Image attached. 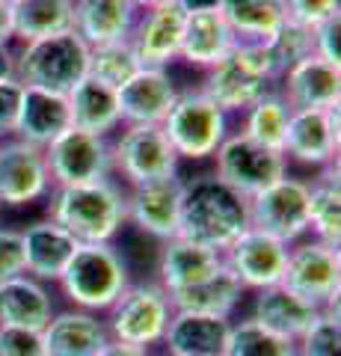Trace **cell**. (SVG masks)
Segmentation results:
<instances>
[{
    "mask_svg": "<svg viewBox=\"0 0 341 356\" xmlns=\"http://www.w3.org/2000/svg\"><path fill=\"white\" fill-rule=\"evenodd\" d=\"M249 229V199L214 172L181 181V235L208 250L226 252Z\"/></svg>",
    "mask_w": 341,
    "mask_h": 356,
    "instance_id": "cell-1",
    "label": "cell"
},
{
    "mask_svg": "<svg viewBox=\"0 0 341 356\" xmlns=\"http://www.w3.org/2000/svg\"><path fill=\"white\" fill-rule=\"evenodd\" d=\"M125 193L116 178L74 187H51L48 220L63 226L78 243H116L128 226Z\"/></svg>",
    "mask_w": 341,
    "mask_h": 356,
    "instance_id": "cell-2",
    "label": "cell"
},
{
    "mask_svg": "<svg viewBox=\"0 0 341 356\" xmlns=\"http://www.w3.org/2000/svg\"><path fill=\"white\" fill-rule=\"evenodd\" d=\"M131 282L128 259L116 243H81L60 273L57 288L72 309L104 315Z\"/></svg>",
    "mask_w": 341,
    "mask_h": 356,
    "instance_id": "cell-3",
    "label": "cell"
},
{
    "mask_svg": "<svg viewBox=\"0 0 341 356\" xmlns=\"http://www.w3.org/2000/svg\"><path fill=\"white\" fill-rule=\"evenodd\" d=\"M90 72V44L78 33H57L48 39L21 42L15 51V77L24 86L69 95Z\"/></svg>",
    "mask_w": 341,
    "mask_h": 356,
    "instance_id": "cell-4",
    "label": "cell"
},
{
    "mask_svg": "<svg viewBox=\"0 0 341 356\" xmlns=\"http://www.w3.org/2000/svg\"><path fill=\"white\" fill-rule=\"evenodd\" d=\"M270 89H276V77L270 72L264 48L252 42H238L223 60L205 72L199 92L211 98L226 116H232L244 113Z\"/></svg>",
    "mask_w": 341,
    "mask_h": 356,
    "instance_id": "cell-5",
    "label": "cell"
},
{
    "mask_svg": "<svg viewBox=\"0 0 341 356\" xmlns=\"http://www.w3.org/2000/svg\"><path fill=\"white\" fill-rule=\"evenodd\" d=\"M172 315L175 306L158 280H137L104 312V324L113 341L155 350L163 341Z\"/></svg>",
    "mask_w": 341,
    "mask_h": 356,
    "instance_id": "cell-6",
    "label": "cell"
},
{
    "mask_svg": "<svg viewBox=\"0 0 341 356\" xmlns=\"http://www.w3.org/2000/svg\"><path fill=\"white\" fill-rule=\"evenodd\" d=\"M160 128L172 143L178 161L199 163L214 158L219 143L228 137V116L199 89H187V92H178Z\"/></svg>",
    "mask_w": 341,
    "mask_h": 356,
    "instance_id": "cell-7",
    "label": "cell"
},
{
    "mask_svg": "<svg viewBox=\"0 0 341 356\" xmlns=\"http://www.w3.org/2000/svg\"><path fill=\"white\" fill-rule=\"evenodd\" d=\"M110 152H113V175L122 178L125 187L178 178L181 161L160 125H122L119 137L110 140Z\"/></svg>",
    "mask_w": 341,
    "mask_h": 356,
    "instance_id": "cell-8",
    "label": "cell"
},
{
    "mask_svg": "<svg viewBox=\"0 0 341 356\" xmlns=\"http://www.w3.org/2000/svg\"><path fill=\"white\" fill-rule=\"evenodd\" d=\"M282 285L321 312H338V291H341L338 247H329V243L315 238H303L291 243Z\"/></svg>",
    "mask_w": 341,
    "mask_h": 356,
    "instance_id": "cell-9",
    "label": "cell"
},
{
    "mask_svg": "<svg viewBox=\"0 0 341 356\" xmlns=\"http://www.w3.org/2000/svg\"><path fill=\"white\" fill-rule=\"evenodd\" d=\"M214 175L240 196L252 199L264 187L288 175V158L285 152H273L252 143L240 131H228V137L214 152Z\"/></svg>",
    "mask_w": 341,
    "mask_h": 356,
    "instance_id": "cell-10",
    "label": "cell"
},
{
    "mask_svg": "<svg viewBox=\"0 0 341 356\" xmlns=\"http://www.w3.org/2000/svg\"><path fill=\"white\" fill-rule=\"evenodd\" d=\"M249 226L273 235L282 243L309 238V181L282 175L249 199Z\"/></svg>",
    "mask_w": 341,
    "mask_h": 356,
    "instance_id": "cell-11",
    "label": "cell"
},
{
    "mask_svg": "<svg viewBox=\"0 0 341 356\" xmlns=\"http://www.w3.org/2000/svg\"><path fill=\"white\" fill-rule=\"evenodd\" d=\"M48 172L53 187H74L113 178V152L110 137L69 128L45 149Z\"/></svg>",
    "mask_w": 341,
    "mask_h": 356,
    "instance_id": "cell-12",
    "label": "cell"
},
{
    "mask_svg": "<svg viewBox=\"0 0 341 356\" xmlns=\"http://www.w3.org/2000/svg\"><path fill=\"white\" fill-rule=\"evenodd\" d=\"M51 172L45 149L18 137L0 140V208H27L51 193Z\"/></svg>",
    "mask_w": 341,
    "mask_h": 356,
    "instance_id": "cell-13",
    "label": "cell"
},
{
    "mask_svg": "<svg viewBox=\"0 0 341 356\" xmlns=\"http://www.w3.org/2000/svg\"><path fill=\"white\" fill-rule=\"evenodd\" d=\"M285 261H288V243H282L273 235H267V232L252 226L223 252V264L238 276L244 291L252 294L282 285Z\"/></svg>",
    "mask_w": 341,
    "mask_h": 356,
    "instance_id": "cell-14",
    "label": "cell"
},
{
    "mask_svg": "<svg viewBox=\"0 0 341 356\" xmlns=\"http://www.w3.org/2000/svg\"><path fill=\"white\" fill-rule=\"evenodd\" d=\"M181 181L184 178H169V181L128 187L125 193L128 226L137 229L146 238H155L158 243L178 238L181 235Z\"/></svg>",
    "mask_w": 341,
    "mask_h": 356,
    "instance_id": "cell-15",
    "label": "cell"
},
{
    "mask_svg": "<svg viewBox=\"0 0 341 356\" xmlns=\"http://www.w3.org/2000/svg\"><path fill=\"white\" fill-rule=\"evenodd\" d=\"M338 107L333 110H291L285 134V158L312 170H326L338 163Z\"/></svg>",
    "mask_w": 341,
    "mask_h": 356,
    "instance_id": "cell-16",
    "label": "cell"
},
{
    "mask_svg": "<svg viewBox=\"0 0 341 356\" xmlns=\"http://www.w3.org/2000/svg\"><path fill=\"white\" fill-rule=\"evenodd\" d=\"M175 98L178 86L169 69H149V65H142L128 83L116 89L122 125H163Z\"/></svg>",
    "mask_w": 341,
    "mask_h": 356,
    "instance_id": "cell-17",
    "label": "cell"
},
{
    "mask_svg": "<svg viewBox=\"0 0 341 356\" xmlns=\"http://www.w3.org/2000/svg\"><path fill=\"white\" fill-rule=\"evenodd\" d=\"M223 267V252L208 250L202 243H193L187 238L163 241L158 250L155 280L167 294H178L184 288H193L214 276Z\"/></svg>",
    "mask_w": 341,
    "mask_h": 356,
    "instance_id": "cell-18",
    "label": "cell"
},
{
    "mask_svg": "<svg viewBox=\"0 0 341 356\" xmlns=\"http://www.w3.org/2000/svg\"><path fill=\"white\" fill-rule=\"evenodd\" d=\"M279 92L291 110H333L341 104V69L312 54L279 77Z\"/></svg>",
    "mask_w": 341,
    "mask_h": 356,
    "instance_id": "cell-19",
    "label": "cell"
},
{
    "mask_svg": "<svg viewBox=\"0 0 341 356\" xmlns=\"http://www.w3.org/2000/svg\"><path fill=\"white\" fill-rule=\"evenodd\" d=\"M238 44L235 30L219 13V6L211 9H196V13H184V30H181V51L178 60L199 72H208L217 65Z\"/></svg>",
    "mask_w": 341,
    "mask_h": 356,
    "instance_id": "cell-20",
    "label": "cell"
},
{
    "mask_svg": "<svg viewBox=\"0 0 341 356\" xmlns=\"http://www.w3.org/2000/svg\"><path fill=\"white\" fill-rule=\"evenodd\" d=\"M181 30H184V9L178 3L140 13L137 24L128 36L140 57V65L169 69V63L178 60L181 51Z\"/></svg>",
    "mask_w": 341,
    "mask_h": 356,
    "instance_id": "cell-21",
    "label": "cell"
},
{
    "mask_svg": "<svg viewBox=\"0 0 341 356\" xmlns=\"http://www.w3.org/2000/svg\"><path fill=\"white\" fill-rule=\"evenodd\" d=\"M21 247H24V273L45 285H57L60 273L81 243L63 226L45 217L21 229Z\"/></svg>",
    "mask_w": 341,
    "mask_h": 356,
    "instance_id": "cell-22",
    "label": "cell"
},
{
    "mask_svg": "<svg viewBox=\"0 0 341 356\" xmlns=\"http://www.w3.org/2000/svg\"><path fill=\"white\" fill-rule=\"evenodd\" d=\"M48 356H98L110 341V332L101 315L83 309H63L42 330Z\"/></svg>",
    "mask_w": 341,
    "mask_h": 356,
    "instance_id": "cell-23",
    "label": "cell"
},
{
    "mask_svg": "<svg viewBox=\"0 0 341 356\" xmlns=\"http://www.w3.org/2000/svg\"><path fill=\"white\" fill-rule=\"evenodd\" d=\"M69 128H72L69 98L60 95V92L39 89V86H24L13 137L24 140L36 149H48L51 143Z\"/></svg>",
    "mask_w": 341,
    "mask_h": 356,
    "instance_id": "cell-24",
    "label": "cell"
},
{
    "mask_svg": "<svg viewBox=\"0 0 341 356\" xmlns=\"http://www.w3.org/2000/svg\"><path fill=\"white\" fill-rule=\"evenodd\" d=\"M232 321L199 315V312H175L160 348L167 356H223Z\"/></svg>",
    "mask_w": 341,
    "mask_h": 356,
    "instance_id": "cell-25",
    "label": "cell"
},
{
    "mask_svg": "<svg viewBox=\"0 0 341 356\" xmlns=\"http://www.w3.org/2000/svg\"><path fill=\"white\" fill-rule=\"evenodd\" d=\"M249 318L258 321L264 330L276 332V336L297 344L309 332L315 321L321 318V309L306 303L303 297L291 294L285 285H273V288H264V291H256Z\"/></svg>",
    "mask_w": 341,
    "mask_h": 356,
    "instance_id": "cell-26",
    "label": "cell"
},
{
    "mask_svg": "<svg viewBox=\"0 0 341 356\" xmlns=\"http://www.w3.org/2000/svg\"><path fill=\"white\" fill-rule=\"evenodd\" d=\"M53 294L45 282L21 273L9 282H0V327L36 330L42 332L53 318Z\"/></svg>",
    "mask_w": 341,
    "mask_h": 356,
    "instance_id": "cell-27",
    "label": "cell"
},
{
    "mask_svg": "<svg viewBox=\"0 0 341 356\" xmlns=\"http://www.w3.org/2000/svg\"><path fill=\"white\" fill-rule=\"evenodd\" d=\"M140 13L131 0H74V33L90 44H110L131 36Z\"/></svg>",
    "mask_w": 341,
    "mask_h": 356,
    "instance_id": "cell-28",
    "label": "cell"
},
{
    "mask_svg": "<svg viewBox=\"0 0 341 356\" xmlns=\"http://www.w3.org/2000/svg\"><path fill=\"white\" fill-rule=\"evenodd\" d=\"M65 98H69V110H72V128L98 134V137H110L113 131L122 128L116 89L98 83L92 77H83Z\"/></svg>",
    "mask_w": 341,
    "mask_h": 356,
    "instance_id": "cell-29",
    "label": "cell"
},
{
    "mask_svg": "<svg viewBox=\"0 0 341 356\" xmlns=\"http://www.w3.org/2000/svg\"><path fill=\"white\" fill-rule=\"evenodd\" d=\"M244 285L238 282V276L223 264L214 276H208L205 282L184 288L178 294H169L175 312H199V315H214V318H235V312L244 300Z\"/></svg>",
    "mask_w": 341,
    "mask_h": 356,
    "instance_id": "cell-30",
    "label": "cell"
},
{
    "mask_svg": "<svg viewBox=\"0 0 341 356\" xmlns=\"http://www.w3.org/2000/svg\"><path fill=\"white\" fill-rule=\"evenodd\" d=\"M309 181V235L329 247L341 243V184L338 163L326 166Z\"/></svg>",
    "mask_w": 341,
    "mask_h": 356,
    "instance_id": "cell-31",
    "label": "cell"
},
{
    "mask_svg": "<svg viewBox=\"0 0 341 356\" xmlns=\"http://www.w3.org/2000/svg\"><path fill=\"white\" fill-rule=\"evenodd\" d=\"M219 13L235 30L238 42L252 44L267 42L288 21L285 0H219Z\"/></svg>",
    "mask_w": 341,
    "mask_h": 356,
    "instance_id": "cell-32",
    "label": "cell"
},
{
    "mask_svg": "<svg viewBox=\"0 0 341 356\" xmlns=\"http://www.w3.org/2000/svg\"><path fill=\"white\" fill-rule=\"evenodd\" d=\"M291 122V107L282 98L279 89H270L252 107L240 113V134L258 143L264 149L285 152V134H288Z\"/></svg>",
    "mask_w": 341,
    "mask_h": 356,
    "instance_id": "cell-33",
    "label": "cell"
},
{
    "mask_svg": "<svg viewBox=\"0 0 341 356\" xmlns=\"http://www.w3.org/2000/svg\"><path fill=\"white\" fill-rule=\"evenodd\" d=\"M15 39L36 42L74 27V0H24L13 6Z\"/></svg>",
    "mask_w": 341,
    "mask_h": 356,
    "instance_id": "cell-34",
    "label": "cell"
},
{
    "mask_svg": "<svg viewBox=\"0 0 341 356\" xmlns=\"http://www.w3.org/2000/svg\"><path fill=\"white\" fill-rule=\"evenodd\" d=\"M140 69L142 65L131 39L90 48V72H86V77H92V81L104 83L110 89H119L122 83H128Z\"/></svg>",
    "mask_w": 341,
    "mask_h": 356,
    "instance_id": "cell-35",
    "label": "cell"
},
{
    "mask_svg": "<svg viewBox=\"0 0 341 356\" xmlns=\"http://www.w3.org/2000/svg\"><path fill=\"white\" fill-rule=\"evenodd\" d=\"M223 356H297V344L264 330L258 321L240 318L232 321Z\"/></svg>",
    "mask_w": 341,
    "mask_h": 356,
    "instance_id": "cell-36",
    "label": "cell"
},
{
    "mask_svg": "<svg viewBox=\"0 0 341 356\" xmlns=\"http://www.w3.org/2000/svg\"><path fill=\"white\" fill-rule=\"evenodd\" d=\"M261 48H264V57L270 63L273 77H276V83H279V77L288 72L291 65H297L300 60L315 54V39H312L309 27H303V24H297V21L288 18L267 42H261Z\"/></svg>",
    "mask_w": 341,
    "mask_h": 356,
    "instance_id": "cell-37",
    "label": "cell"
},
{
    "mask_svg": "<svg viewBox=\"0 0 341 356\" xmlns=\"http://www.w3.org/2000/svg\"><path fill=\"white\" fill-rule=\"evenodd\" d=\"M297 356H341L338 312H321L309 332L297 341Z\"/></svg>",
    "mask_w": 341,
    "mask_h": 356,
    "instance_id": "cell-38",
    "label": "cell"
},
{
    "mask_svg": "<svg viewBox=\"0 0 341 356\" xmlns=\"http://www.w3.org/2000/svg\"><path fill=\"white\" fill-rule=\"evenodd\" d=\"M285 13L297 24L315 30L324 21L341 15V0H285Z\"/></svg>",
    "mask_w": 341,
    "mask_h": 356,
    "instance_id": "cell-39",
    "label": "cell"
},
{
    "mask_svg": "<svg viewBox=\"0 0 341 356\" xmlns=\"http://www.w3.org/2000/svg\"><path fill=\"white\" fill-rule=\"evenodd\" d=\"M0 356H48L42 332L0 327Z\"/></svg>",
    "mask_w": 341,
    "mask_h": 356,
    "instance_id": "cell-40",
    "label": "cell"
},
{
    "mask_svg": "<svg viewBox=\"0 0 341 356\" xmlns=\"http://www.w3.org/2000/svg\"><path fill=\"white\" fill-rule=\"evenodd\" d=\"M24 273V247H21V229L0 226V282H9Z\"/></svg>",
    "mask_w": 341,
    "mask_h": 356,
    "instance_id": "cell-41",
    "label": "cell"
},
{
    "mask_svg": "<svg viewBox=\"0 0 341 356\" xmlns=\"http://www.w3.org/2000/svg\"><path fill=\"white\" fill-rule=\"evenodd\" d=\"M21 95H24V83H21L18 77H6V81H0V140L15 134Z\"/></svg>",
    "mask_w": 341,
    "mask_h": 356,
    "instance_id": "cell-42",
    "label": "cell"
},
{
    "mask_svg": "<svg viewBox=\"0 0 341 356\" xmlns=\"http://www.w3.org/2000/svg\"><path fill=\"white\" fill-rule=\"evenodd\" d=\"M341 15L324 21L312 30V39H315V57H321L329 65H338L341 69Z\"/></svg>",
    "mask_w": 341,
    "mask_h": 356,
    "instance_id": "cell-43",
    "label": "cell"
},
{
    "mask_svg": "<svg viewBox=\"0 0 341 356\" xmlns=\"http://www.w3.org/2000/svg\"><path fill=\"white\" fill-rule=\"evenodd\" d=\"M15 42V21H13V6L0 0V44Z\"/></svg>",
    "mask_w": 341,
    "mask_h": 356,
    "instance_id": "cell-44",
    "label": "cell"
},
{
    "mask_svg": "<svg viewBox=\"0 0 341 356\" xmlns=\"http://www.w3.org/2000/svg\"><path fill=\"white\" fill-rule=\"evenodd\" d=\"M98 356H155V353L146 350V348H134V344H122V341H113V339H110V341L104 344V350L98 353Z\"/></svg>",
    "mask_w": 341,
    "mask_h": 356,
    "instance_id": "cell-45",
    "label": "cell"
},
{
    "mask_svg": "<svg viewBox=\"0 0 341 356\" xmlns=\"http://www.w3.org/2000/svg\"><path fill=\"white\" fill-rule=\"evenodd\" d=\"M15 77V48L13 44H0V81Z\"/></svg>",
    "mask_w": 341,
    "mask_h": 356,
    "instance_id": "cell-46",
    "label": "cell"
},
{
    "mask_svg": "<svg viewBox=\"0 0 341 356\" xmlns=\"http://www.w3.org/2000/svg\"><path fill=\"white\" fill-rule=\"evenodd\" d=\"M184 13H196V9H211V6H219V0H175Z\"/></svg>",
    "mask_w": 341,
    "mask_h": 356,
    "instance_id": "cell-47",
    "label": "cell"
},
{
    "mask_svg": "<svg viewBox=\"0 0 341 356\" xmlns=\"http://www.w3.org/2000/svg\"><path fill=\"white\" fill-rule=\"evenodd\" d=\"M137 13H151V9H163V6H172L175 0H131Z\"/></svg>",
    "mask_w": 341,
    "mask_h": 356,
    "instance_id": "cell-48",
    "label": "cell"
},
{
    "mask_svg": "<svg viewBox=\"0 0 341 356\" xmlns=\"http://www.w3.org/2000/svg\"><path fill=\"white\" fill-rule=\"evenodd\" d=\"M3 3H9V6H18V3H24V0H3Z\"/></svg>",
    "mask_w": 341,
    "mask_h": 356,
    "instance_id": "cell-49",
    "label": "cell"
}]
</instances>
